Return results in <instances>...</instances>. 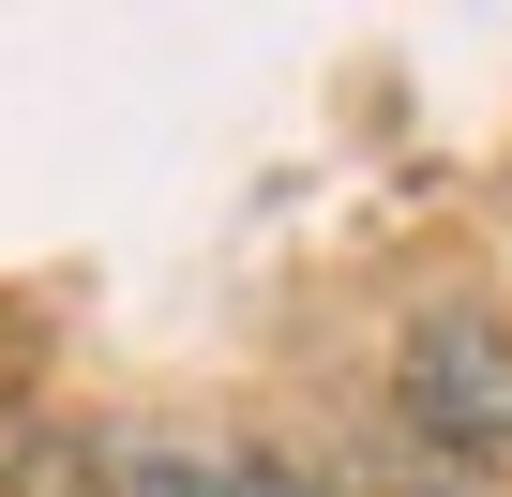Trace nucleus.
<instances>
[{
	"label": "nucleus",
	"mask_w": 512,
	"mask_h": 497,
	"mask_svg": "<svg viewBox=\"0 0 512 497\" xmlns=\"http://www.w3.org/2000/svg\"><path fill=\"white\" fill-rule=\"evenodd\" d=\"M0 482L16 497H332L317 467L256 437H196V422H16Z\"/></svg>",
	"instance_id": "1"
},
{
	"label": "nucleus",
	"mask_w": 512,
	"mask_h": 497,
	"mask_svg": "<svg viewBox=\"0 0 512 497\" xmlns=\"http://www.w3.org/2000/svg\"><path fill=\"white\" fill-rule=\"evenodd\" d=\"M392 407L437 467H497L512 452V332L482 302H437L407 347H392Z\"/></svg>",
	"instance_id": "2"
}]
</instances>
